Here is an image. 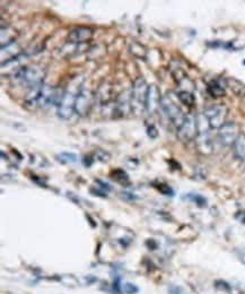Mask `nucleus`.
<instances>
[{"label": "nucleus", "instance_id": "nucleus-2", "mask_svg": "<svg viewBox=\"0 0 245 294\" xmlns=\"http://www.w3.org/2000/svg\"><path fill=\"white\" fill-rule=\"evenodd\" d=\"M148 87L147 83L142 77L133 83L130 92V106H131V111L135 114L146 111V97H147Z\"/></svg>", "mask_w": 245, "mask_h": 294}, {"label": "nucleus", "instance_id": "nucleus-1", "mask_svg": "<svg viewBox=\"0 0 245 294\" xmlns=\"http://www.w3.org/2000/svg\"><path fill=\"white\" fill-rule=\"evenodd\" d=\"M45 77V70L39 65H32V66H25L19 68L14 74L13 80L20 84L22 86L28 88H33L36 86H40L43 84V80Z\"/></svg>", "mask_w": 245, "mask_h": 294}, {"label": "nucleus", "instance_id": "nucleus-5", "mask_svg": "<svg viewBox=\"0 0 245 294\" xmlns=\"http://www.w3.org/2000/svg\"><path fill=\"white\" fill-rule=\"evenodd\" d=\"M198 126H197V118L192 114H185L183 121L178 128V138L187 143V141L194 140L198 136Z\"/></svg>", "mask_w": 245, "mask_h": 294}, {"label": "nucleus", "instance_id": "nucleus-12", "mask_svg": "<svg viewBox=\"0 0 245 294\" xmlns=\"http://www.w3.org/2000/svg\"><path fill=\"white\" fill-rule=\"evenodd\" d=\"M225 87L229 88L231 92L238 97H245V84L235 77H226L224 80Z\"/></svg>", "mask_w": 245, "mask_h": 294}, {"label": "nucleus", "instance_id": "nucleus-16", "mask_svg": "<svg viewBox=\"0 0 245 294\" xmlns=\"http://www.w3.org/2000/svg\"><path fill=\"white\" fill-rule=\"evenodd\" d=\"M58 161L62 162L65 164H72L76 163L78 161V156L74 153H68V152H64V153H60L58 156Z\"/></svg>", "mask_w": 245, "mask_h": 294}, {"label": "nucleus", "instance_id": "nucleus-15", "mask_svg": "<svg viewBox=\"0 0 245 294\" xmlns=\"http://www.w3.org/2000/svg\"><path fill=\"white\" fill-rule=\"evenodd\" d=\"M178 99L182 104H184L186 107H192L196 103L195 95L190 91H180L178 93Z\"/></svg>", "mask_w": 245, "mask_h": 294}, {"label": "nucleus", "instance_id": "nucleus-7", "mask_svg": "<svg viewBox=\"0 0 245 294\" xmlns=\"http://www.w3.org/2000/svg\"><path fill=\"white\" fill-rule=\"evenodd\" d=\"M94 103V95L90 90H80L77 93L76 103H75V112L79 117H86L91 112Z\"/></svg>", "mask_w": 245, "mask_h": 294}, {"label": "nucleus", "instance_id": "nucleus-9", "mask_svg": "<svg viewBox=\"0 0 245 294\" xmlns=\"http://www.w3.org/2000/svg\"><path fill=\"white\" fill-rule=\"evenodd\" d=\"M160 92L156 85H150L148 87L147 97H146V112L148 114H154L160 107Z\"/></svg>", "mask_w": 245, "mask_h": 294}, {"label": "nucleus", "instance_id": "nucleus-21", "mask_svg": "<svg viewBox=\"0 0 245 294\" xmlns=\"http://www.w3.org/2000/svg\"><path fill=\"white\" fill-rule=\"evenodd\" d=\"M239 259H241L243 264L245 265V253H242L241 255H239Z\"/></svg>", "mask_w": 245, "mask_h": 294}, {"label": "nucleus", "instance_id": "nucleus-3", "mask_svg": "<svg viewBox=\"0 0 245 294\" xmlns=\"http://www.w3.org/2000/svg\"><path fill=\"white\" fill-rule=\"evenodd\" d=\"M228 110L223 104H215L205 110V115L210 129H220L223 125L226 124Z\"/></svg>", "mask_w": 245, "mask_h": 294}, {"label": "nucleus", "instance_id": "nucleus-10", "mask_svg": "<svg viewBox=\"0 0 245 294\" xmlns=\"http://www.w3.org/2000/svg\"><path fill=\"white\" fill-rule=\"evenodd\" d=\"M93 35H94V32L91 28L79 26V28L74 29L69 33V35H68V41H69L72 44H83L92 40Z\"/></svg>", "mask_w": 245, "mask_h": 294}, {"label": "nucleus", "instance_id": "nucleus-19", "mask_svg": "<svg viewBox=\"0 0 245 294\" xmlns=\"http://www.w3.org/2000/svg\"><path fill=\"white\" fill-rule=\"evenodd\" d=\"M147 135L149 136L150 138H157V136H158V131H157V128L155 127V126H150V127L147 128Z\"/></svg>", "mask_w": 245, "mask_h": 294}, {"label": "nucleus", "instance_id": "nucleus-14", "mask_svg": "<svg viewBox=\"0 0 245 294\" xmlns=\"http://www.w3.org/2000/svg\"><path fill=\"white\" fill-rule=\"evenodd\" d=\"M208 93L212 97H222L225 95V86H223L220 82L213 81L208 85Z\"/></svg>", "mask_w": 245, "mask_h": 294}, {"label": "nucleus", "instance_id": "nucleus-8", "mask_svg": "<svg viewBox=\"0 0 245 294\" xmlns=\"http://www.w3.org/2000/svg\"><path fill=\"white\" fill-rule=\"evenodd\" d=\"M77 94L75 95L71 92H65L64 96H62L60 103L58 104V117L62 120H68L72 117L75 112V103H76Z\"/></svg>", "mask_w": 245, "mask_h": 294}, {"label": "nucleus", "instance_id": "nucleus-18", "mask_svg": "<svg viewBox=\"0 0 245 294\" xmlns=\"http://www.w3.org/2000/svg\"><path fill=\"white\" fill-rule=\"evenodd\" d=\"M123 290L127 294H134L138 292V287L134 286L133 284H130V283H127V284H124Z\"/></svg>", "mask_w": 245, "mask_h": 294}, {"label": "nucleus", "instance_id": "nucleus-11", "mask_svg": "<svg viewBox=\"0 0 245 294\" xmlns=\"http://www.w3.org/2000/svg\"><path fill=\"white\" fill-rule=\"evenodd\" d=\"M197 149L201 154L208 155L212 153L213 151V143L209 136V133L199 134L197 136Z\"/></svg>", "mask_w": 245, "mask_h": 294}, {"label": "nucleus", "instance_id": "nucleus-13", "mask_svg": "<svg viewBox=\"0 0 245 294\" xmlns=\"http://www.w3.org/2000/svg\"><path fill=\"white\" fill-rule=\"evenodd\" d=\"M233 152L237 160L245 161V134L238 136V138L233 145Z\"/></svg>", "mask_w": 245, "mask_h": 294}, {"label": "nucleus", "instance_id": "nucleus-6", "mask_svg": "<svg viewBox=\"0 0 245 294\" xmlns=\"http://www.w3.org/2000/svg\"><path fill=\"white\" fill-rule=\"evenodd\" d=\"M239 134V127L236 122L228 121L225 125L218 129V140L223 146H233L236 139L238 138Z\"/></svg>", "mask_w": 245, "mask_h": 294}, {"label": "nucleus", "instance_id": "nucleus-4", "mask_svg": "<svg viewBox=\"0 0 245 294\" xmlns=\"http://www.w3.org/2000/svg\"><path fill=\"white\" fill-rule=\"evenodd\" d=\"M160 108L161 110H163V112L165 113L166 118H168L172 124L179 128L182 121H183L185 114H183V112H182V110L180 109L178 104H175L173 100H172L169 95H165L161 97Z\"/></svg>", "mask_w": 245, "mask_h": 294}, {"label": "nucleus", "instance_id": "nucleus-17", "mask_svg": "<svg viewBox=\"0 0 245 294\" xmlns=\"http://www.w3.org/2000/svg\"><path fill=\"white\" fill-rule=\"evenodd\" d=\"M96 157H97V160H100L102 162H107L108 160H110V155H108L106 152H103V151H97L96 153H95Z\"/></svg>", "mask_w": 245, "mask_h": 294}, {"label": "nucleus", "instance_id": "nucleus-20", "mask_svg": "<svg viewBox=\"0 0 245 294\" xmlns=\"http://www.w3.org/2000/svg\"><path fill=\"white\" fill-rule=\"evenodd\" d=\"M195 202L197 203V205H199V206H203V205H206V199L201 196H195Z\"/></svg>", "mask_w": 245, "mask_h": 294}]
</instances>
